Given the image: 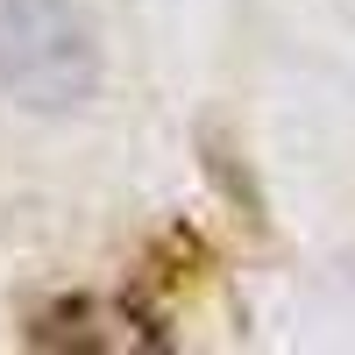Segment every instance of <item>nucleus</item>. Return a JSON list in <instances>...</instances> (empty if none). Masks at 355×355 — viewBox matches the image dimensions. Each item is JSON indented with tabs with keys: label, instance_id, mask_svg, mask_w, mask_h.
<instances>
[{
	"label": "nucleus",
	"instance_id": "obj_1",
	"mask_svg": "<svg viewBox=\"0 0 355 355\" xmlns=\"http://www.w3.org/2000/svg\"><path fill=\"white\" fill-rule=\"evenodd\" d=\"M0 85L21 107H78L100 85L93 28L71 0H8L0 8Z\"/></svg>",
	"mask_w": 355,
	"mask_h": 355
}]
</instances>
